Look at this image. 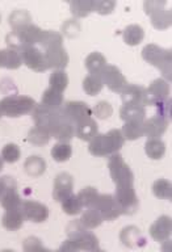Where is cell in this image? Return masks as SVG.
Listing matches in <instances>:
<instances>
[{
	"instance_id": "obj_1",
	"label": "cell",
	"mask_w": 172,
	"mask_h": 252,
	"mask_svg": "<svg viewBox=\"0 0 172 252\" xmlns=\"http://www.w3.org/2000/svg\"><path fill=\"white\" fill-rule=\"evenodd\" d=\"M108 168L112 180L116 184L114 200L120 206L121 214L132 216L138 210V201L136 188H134V175L118 153L109 155Z\"/></svg>"
},
{
	"instance_id": "obj_2",
	"label": "cell",
	"mask_w": 172,
	"mask_h": 252,
	"mask_svg": "<svg viewBox=\"0 0 172 252\" xmlns=\"http://www.w3.org/2000/svg\"><path fill=\"white\" fill-rule=\"evenodd\" d=\"M33 120L37 127L46 130L57 141L69 142L75 137V125L67 118L62 108L47 109L39 104L33 110Z\"/></svg>"
},
{
	"instance_id": "obj_3",
	"label": "cell",
	"mask_w": 172,
	"mask_h": 252,
	"mask_svg": "<svg viewBox=\"0 0 172 252\" xmlns=\"http://www.w3.org/2000/svg\"><path fill=\"white\" fill-rule=\"evenodd\" d=\"M69 239L63 242L59 251H100L98 236L87 230L80 220H71L67 224Z\"/></svg>"
},
{
	"instance_id": "obj_4",
	"label": "cell",
	"mask_w": 172,
	"mask_h": 252,
	"mask_svg": "<svg viewBox=\"0 0 172 252\" xmlns=\"http://www.w3.org/2000/svg\"><path fill=\"white\" fill-rule=\"evenodd\" d=\"M125 143V138L120 129H112L106 134H96L90 141L88 151L94 157H109L118 153Z\"/></svg>"
},
{
	"instance_id": "obj_5",
	"label": "cell",
	"mask_w": 172,
	"mask_h": 252,
	"mask_svg": "<svg viewBox=\"0 0 172 252\" xmlns=\"http://www.w3.org/2000/svg\"><path fill=\"white\" fill-rule=\"evenodd\" d=\"M142 58L147 63H150L151 66L159 68L163 75V78L167 79L169 82H171L172 79V51L167 50V49H162L158 45L154 43H149L142 49Z\"/></svg>"
},
{
	"instance_id": "obj_6",
	"label": "cell",
	"mask_w": 172,
	"mask_h": 252,
	"mask_svg": "<svg viewBox=\"0 0 172 252\" xmlns=\"http://www.w3.org/2000/svg\"><path fill=\"white\" fill-rule=\"evenodd\" d=\"M37 106L34 98L23 94H12L0 100V112L9 118H17L32 113Z\"/></svg>"
},
{
	"instance_id": "obj_7",
	"label": "cell",
	"mask_w": 172,
	"mask_h": 252,
	"mask_svg": "<svg viewBox=\"0 0 172 252\" xmlns=\"http://www.w3.org/2000/svg\"><path fill=\"white\" fill-rule=\"evenodd\" d=\"M166 1H145L146 15H150L151 25L158 31H165L171 27V9H166Z\"/></svg>"
},
{
	"instance_id": "obj_8",
	"label": "cell",
	"mask_w": 172,
	"mask_h": 252,
	"mask_svg": "<svg viewBox=\"0 0 172 252\" xmlns=\"http://www.w3.org/2000/svg\"><path fill=\"white\" fill-rule=\"evenodd\" d=\"M100 78L103 80V84L108 87L112 92H116V94H121L124 88L129 84L124 74L121 72V70L117 66H113V64H106L100 72Z\"/></svg>"
},
{
	"instance_id": "obj_9",
	"label": "cell",
	"mask_w": 172,
	"mask_h": 252,
	"mask_svg": "<svg viewBox=\"0 0 172 252\" xmlns=\"http://www.w3.org/2000/svg\"><path fill=\"white\" fill-rule=\"evenodd\" d=\"M20 54H21V59H23V64H25V66H27L28 68H31L32 71L43 72V71L49 70L46 59H45V54H43V50H41L38 47H24L23 50L20 51Z\"/></svg>"
},
{
	"instance_id": "obj_10",
	"label": "cell",
	"mask_w": 172,
	"mask_h": 252,
	"mask_svg": "<svg viewBox=\"0 0 172 252\" xmlns=\"http://www.w3.org/2000/svg\"><path fill=\"white\" fill-rule=\"evenodd\" d=\"M94 208L100 213L103 220H114L122 216L120 206L114 200L113 194H99L98 200L94 204Z\"/></svg>"
},
{
	"instance_id": "obj_11",
	"label": "cell",
	"mask_w": 172,
	"mask_h": 252,
	"mask_svg": "<svg viewBox=\"0 0 172 252\" xmlns=\"http://www.w3.org/2000/svg\"><path fill=\"white\" fill-rule=\"evenodd\" d=\"M171 87L165 79H155L154 82L146 88L145 104L143 105H157L158 102L163 101L170 97Z\"/></svg>"
},
{
	"instance_id": "obj_12",
	"label": "cell",
	"mask_w": 172,
	"mask_h": 252,
	"mask_svg": "<svg viewBox=\"0 0 172 252\" xmlns=\"http://www.w3.org/2000/svg\"><path fill=\"white\" fill-rule=\"evenodd\" d=\"M62 109L67 118L74 125H78L80 122L86 121V120L92 117V113H94L90 105L84 101H67L62 105Z\"/></svg>"
},
{
	"instance_id": "obj_13",
	"label": "cell",
	"mask_w": 172,
	"mask_h": 252,
	"mask_svg": "<svg viewBox=\"0 0 172 252\" xmlns=\"http://www.w3.org/2000/svg\"><path fill=\"white\" fill-rule=\"evenodd\" d=\"M21 210H23L25 220L34 222V223H42L49 217V209H47V206L45 204L38 202V201H21Z\"/></svg>"
},
{
	"instance_id": "obj_14",
	"label": "cell",
	"mask_w": 172,
	"mask_h": 252,
	"mask_svg": "<svg viewBox=\"0 0 172 252\" xmlns=\"http://www.w3.org/2000/svg\"><path fill=\"white\" fill-rule=\"evenodd\" d=\"M72 189H74V177L67 172L58 173L54 180L53 198L57 202H62L72 193Z\"/></svg>"
},
{
	"instance_id": "obj_15",
	"label": "cell",
	"mask_w": 172,
	"mask_h": 252,
	"mask_svg": "<svg viewBox=\"0 0 172 252\" xmlns=\"http://www.w3.org/2000/svg\"><path fill=\"white\" fill-rule=\"evenodd\" d=\"M172 232V220L169 216H161L151 226H150L149 234L155 242L163 243L171 238Z\"/></svg>"
},
{
	"instance_id": "obj_16",
	"label": "cell",
	"mask_w": 172,
	"mask_h": 252,
	"mask_svg": "<svg viewBox=\"0 0 172 252\" xmlns=\"http://www.w3.org/2000/svg\"><path fill=\"white\" fill-rule=\"evenodd\" d=\"M4 181H5V190H4L3 196L0 198V204L5 210L8 209H15L21 206V198L17 192V185L16 181L12 177L4 176Z\"/></svg>"
},
{
	"instance_id": "obj_17",
	"label": "cell",
	"mask_w": 172,
	"mask_h": 252,
	"mask_svg": "<svg viewBox=\"0 0 172 252\" xmlns=\"http://www.w3.org/2000/svg\"><path fill=\"white\" fill-rule=\"evenodd\" d=\"M45 59H46L47 67L54 70H65V67L69 64V54L63 46L50 47L43 50Z\"/></svg>"
},
{
	"instance_id": "obj_18",
	"label": "cell",
	"mask_w": 172,
	"mask_h": 252,
	"mask_svg": "<svg viewBox=\"0 0 172 252\" xmlns=\"http://www.w3.org/2000/svg\"><path fill=\"white\" fill-rule=\"evenodd\" d=\"M121 100L124 105H142L145 106L146 88L138 84H128L121 94Z\"/></svg>"
},
{
	"instance_id": "obj_19",
	"label": "cell",
	"mask_w": 172,
	"mask_h": 252,
	"mask_svg": "<svg viewBox=\"0 0 172 252\" xmlns=\"http://www.w3.org/2000/svg\"><path fill=\"white\" fill-rule=\"evenodd\" d=\"M170 121L159 116H154L143 122V135L151 139V138H161L166 133V130L169 129Z\"/></svg>"
},
{
	"instance_id": "obj_20",
	"label": "cell",
	"mask_w": 172,
	"mask_h": 252,
	"mask_svg": "<svg viewBox=\"0 0 172 252\" xmlns=\"http://www.w3.org/2000/svg\"><path fill=\"white\" fill-rule=\"evenodd\" d=\"M120 240L124 246L129 248H141L146 244L145 236L142 235L141 230L136 226H126L122 228Z\"/></svg>"
},
{
	"instance_id": "obj_21",
	"label": "cell",
	"mask_w": 172,
	"mask_h": 252,
	"mask_svg": "<svg viewBox=\"0 0 172 252\" xmlns=\"http://www.w3.org/2000/svg\"><path fill=\"white\" fill-rule=\"evenodd\" d=\"M17 33V35L21 39L24 47L27 46H35L38 45L39 41H41V37H42V29L34 24H28L25 27L20 28L17 31H13Z\"/></svg>"
},
{
	"instance_id": "obj_22",
	"label": "cell",
	"mask_w": 172,
	"mask_h": 252,
	"mask_svg": "<svg viewBox=\"0 0 172 252\" xmlns=\"http://www.w3.org/2000/svg\"><path fill=\"white\" fill-rule=\"evenodd\" d=\"M24 220H25V217H24V213L20 206V208L5 210L3 218H1V224L8 231H17L23 227Z\"/></svg>"
},
{
	"instance_id": "obj_23",
	"label": "cell",
	"mask_w": 172,
	"mask_h": 252,
	"mask_svg": "<svg viewBox=\"0 0 172 252\" xmlns=\"http://www.w3.org/2000/svg\"><path fill=\"white\" fill-rule=\"evenodd\" d=\"M98 133V122L95 121L92 117L86 120V121L80 122L78 125H75V137H78L80 141L90 142Z\"/></svg>"
},
{
	"instance_id": "obj_24",
	"label": "cell",
	"mask_w": 172,
	"mask_h": 252,
	"mask_svg": "<svg viewBox=\"0 0 172 252\" xmlns=\"http://www.w3.org/2000/svg\"><path fill=\"white\" fill-rule=\"evenodd\" d=\"M120 117L124 122H143L146 120L145 106L142 105H124L120 109Z\"/></svg>"
},
{
	"instance_id": "obj_25",
	"label": "cell",
	"mask_w": 172,
	"mask_h": 252,
	"mask_svg": "<svg viewBox=\"0 0 172 252\" xmlns=\"http://www.w3.org/2000/svg\"><path fill=\"white\" fill-rule=\"evenodd\" d=\"M143 37H145V31L141 25L138 24H132V25H128L125 28V31L122 33V38H124V42L129 46H137L143 41Z\"/></svg>"
},
{
	"instance_id": "obj_26",
	"label": "cell",
	"mask_w": 172,
	"mask_h": 252,
	"mask_svg": "<svg viewBox=\"0 0 172 252\" xmlns=\"http://www.w3.org/2000/svg\"><path fill=\"white\" fill-rule=\"evenodd\" d=\"M24 169L32 177L42 176L46 171V161L38 155H32L24 163Z\"/></svg>"
},
{
	"instance_id": "obj_27",
	"label": "cell",
	"mask_w": 172,
	"mask_h": 252,
	"mask_svg": "<svg viewBox=\"0 0 172 252\" xmlns=\"http://www.w3.org/2000/svg\"><path fill=\"white\" fill-rule=\"evenodd\" d=\"M63 94L58 91L53 90V88H47L42 94L41 97V105L47 108V109H59L63 105Z\"/></svg>"
},
{
	"instance_id": "obj_28",
	"label": "cell",
	"mask_w": 172,
	"mask_h": 252,
	"mask_svg": "<svg viewBox=\"0 0 172 252\" xmlns=\"http://www.w3.org/2000/svg\"><path fill=\"white\" fill-rule=\"evenodd\" d=\"M84 63H86V68L91 75H100L103 68L106 66V58L102 53L94 51L87 57Z\"/></svg>"
},
{
	"instance_id": "obj_29",
	"label": "cell",
	"mask_w": 172,
	"mask_h": 252,
	"mask_svg": "<svg viewBox=\"0 0 172 252\" xmlns=\"http://www.w3.org/2000/svg\"><path fill=\"white\" fill-rule=\"evenodd\" d=\"M145 153L147 157L153 160H159L165 157L166 154V145L161 138H151L146 142Z\"/></svg>"
},
{
	"instance_id": "obj_30",
	"label": "cell",
	"mask_w": 172,
	"mask_h": 252,
	"mask_svg": "<svg viewBox=\"0 0 172 252\" xmlns=\"http://www.w3.org/2000/svg\"><path fill=\"white\" fill-rule=\"evenodd\" d=\"M79 220H80V223H82L87 230H94V228L99 227V226L104 222V220H103V217L100 216V213H99L94 206L86 208L84 213L82 214V218Z\"/></svg>"
},
{
	"instance_id": "obj_31",
	"label": "cell",
	"mask_w": 172,
	"mask_h": 252,
	"mask_svg": "<svg viewBox=\"0 0 172 252\" xmlns=\"http://www.w3.org/2000/svg\"><path fill=\"white\" fill-rule=\"evenodd\" d=\"M143 122L132 121L124 124L121 131L125 141H136L143 137Z\"/></svg>"
},
{
	"instance_id": "obj_32",
	"label": "cell",
	"mask_w": 172,
	"mask_h": 252,
	"mask_svg": "<svg viewBox=\"0 0 172 252\" xmlns=\"http://www.w3.org/2000/svg\"><path fill=\"white\" fill-rule=\"evenodd\" d=\"M70 11L72 16L83 19L94 12V1L92 0H75L70 3Z\"/></svg>"
},
{
	"instance_id": "obj_33",
	"label": "cell",
	"mask_w": 172,
	"mask_h": 252,
	"mask_svg": "<svg viewBox=\"0 0 172 252\" xmlns=\"http://www.w3.org/2000/svg\"><path fill=\"white\" fill-rule=\"evenodd\" d=\"M72 155V147L69 142H58L51 149V158L58 163L67 161Z\"/></svg>"
},
{
	"instance_id": "obj_34",
	"label": "cell",
	"mask_w": 172,
	"mask_h": 252,
	"mask_svg": "<svg viewBox=\"0 0 172 252\" xmlns=\"http://www.w3.org/2000/svg\"><path fill=\"white\" fill-rule=\"evenodd\" d=\"M103 87V80L100 78V75H88L83 80V90L88 96H96L102 92Z\"/></svg>"
},
{
	"instance_id": "obj_35",
	"label": "cell",
	"mask_w": 172,
	"mask_h": 252,
	"mask_svg": "<svg viewBox=\"0 0 172 252\" xmlns=\"http://www.w3.org/2000/svg\"><path fill=\"white\" fill-rule=\"evenodd\" d=\"M39 46H42L43 50L50 49L55 46H63V37L61 33L54 31H43L41 41L38 43Z\"/></svg>"
},
{
	"instance_id": "obj_36",
	"label": "cell",
	"mask_w": 172,
	"mask_h": 252,
	"mask_svg": "<svg viewBox=\"0 0 172 252\" xmlns=\"http://www.w3.org/2000/svg\"><path fill=\"white\" fill-rule=\"evenodd\" d=\"M8 23L12 27V31H17L20 28L25 27L32 23V16L24 9H16L8 17Z\"/></svg>"
},
{
	"instance_id": "obj_37",
	"label": "cell",
	"mask_w": 172,
	"mask_h": 252,
	"mask_svg": "<svg viewBox=\"0 0 172 252\" xmlns=\"http://www.w3.org/2000/svg\"><path fill=\"white\" fill-rule=\"evenodd\" d=\"M153 193L154 196L161 200H169L172 198V185L171 181L166 179H158L153 184Z\"/></svg>"
},
{
	"instance_id": "obj_38",
	"label": "cell",
	"mask_w": 172,
	"mask_h": 252,
	"mask_svg": "<svg viewBox=\"0 0 172 252\" xmlns=\"http://www.w3.org/2000/svg\"><path fill=\"white\" fill-rule=\"evenodd\" d=\"M61 204H62L63 213H66L67 216H76V214H80L83 210V205L79 200L78 194L71 193L70 196L65 198Z\"/></svg>"
},
{
	"instance_id": "obj_39",
	"label": "cell",
	"mask_w": 172,
	"mask_h": 252,
	"mask_svg": "<svg viewBox=\"0 0 172 252\" xmlns=\"http://www.w3.org/2000/svg\"><path fill=\"white\" fill-rule=\"evenodd\" d=\"M49 84L50 88L58 91V92H65V90L69 86V76L65 72V70H54L53 74L49 78Z\"/></svg>"
},
{
	"instance_id": "obj_40",
	"label": "cell",
	"mask_w": 172,
	"mask_h": 252,
	"mask_svg": "<svg viewBox=\"0 0 172 252\" xmlns=\"http://www.w3.org/2000/svg\"><path fill=\"white\" fill-rule=\"evenodd\" d=\"M99 194L100 193L98 192L96 188H94V187H86V188H83L78 193V197L80 202H82L83 208H90V206H94V204L98 200Z\"/></svg>"
},
{
	"instance_id": "obj_41",
	"label": "cell",
	"mask_w": 172,
	"mask_h": 252,
	"mask_svg": "<svg viewBox=\"0 0 172 252\" xmlns=\"http://www.w3.org/2000/svg\"><path fill=\"white\" fill-rule=\"evenodd\" d=\"M50 138L51 137L49 135L46 130L37 127V126H34L33 129L29 130V133H28V141L37 146L46 145L47 142L50 141Z\"/></svg>"
},
{
	"instance_id": "obj_42",
	"label": "cell",
	"mask_w": 172,
	"mask_h": 252,
	"mask_svg": "<svg viewBox=\"0 0 172 252\" xmlns=\"http://www.w3.org/2000/svg\"><path fill=\"white\" fill-rule=\"evenodd\" d=\"M21 158V150L15 143H7L1 150V159L7 163H16Z\"/></svg>"
},
{
	"instance_id": "obj_43",
	"label": "cell",
	"mask_w": 172,
	"mask_h": 252,
	"mask_svg": "<svg viewBox=\"0 0 172 252\" xmlns=\"http://www.w3.org/2000/svg\"><path fill=\"white\" fill-rule=\"evenodd\" d=\"M4 50H5V64H4V67L8 70H17L23 64L21 54L17 50L8 49V47Z\"/></svg>"
},
{
	"instance_id": "obj_44",
	"label": "cell",
	"mask_w": 172,
	"mask_h": 252,
	"mask_svg": "<svg viewBox=\"0 0 172 252\" xmlns=\"http://www.w3.org/2000/svg\"><path fill=\"white\" fill-rule=\"evenodd\" d=\"M95 116L100 120H106L113 114V108L108 101H99L94 108Z\"/></svg>"
},
{
	"instance_id": "obj_45",
	"label": "cell",
	"mask_w": 172,
	"mask_h": 252,
	"mask_svg": "<svg viewBox=\"0 0 172 252\" xmlns=\"http://www.w3.org/2000/svg\"><path fill=\"white\" fill-rule=\"evenodd\" d=\"M116 7V1L112 0H95L94 12H98L99 15H109Z\"/></svg>"
},
{
	"instance_id": "obj_46",
	"label": "cell",
	"mask_w": 172,
	"mask_h": 252,
	"mask_svg": "<svg viewBox=\"0 0 172 252\" xmlns=\"http://www.w3.org/2000/svg\"><path fill=\"white\" fill-rule=\"evenodd\" d=\"M24 251L27 252H38V251H47V248L43 247L41 239H38L37 236H29L24 240L23 244Z\"/></svg>"
},
{
	"instance_id": "obj_47",
	"label": "cell",
	"mask_w": 172,
	"mask_h": 252,
	"mask_svg": "<svg viewBox=\"0 0 172 252\" xmlns=\"http://www.w3.org/2000/svg\"><path fill=\"white\" fill-rule=\"evenodd\" d=\"M62 32L63 34L69 37V38H74V37H76L79 34V32H80V24L74 19L66 20L65 24L62 25Z\"/></svg>"
},
{
	"instance_id": "obj_48",
	"label": "cell",
	"mask_w": 172,
	"mask_h": 252,
	"mask_svg": "<svg viewBox=\"0 0 172 252\" xmlns=\"http://www.w3.org/2000/svg\"><path fill=\"white\" fill-rule=\"evenodd\" d=\"M157 116L165 118L167 121H171V114H172V105H171V98H166L163 101L158 102L157 105Z\"/></svg>"
},
{
	"instance_id": "obj_49",
	"label": "cell",
	"mask_w": 172,
	"mask_h": 252,
	"mask_svg": "<svg viewBox=\"0 0 172 252\" xmlns=\"http://www.w3.org/2000/svg\"><path fill=\"white\" fill-rule=\"evenodd\" d=\"M5 64V50H0V67Z\"/></svg>"
},
{
	"instance_id": "obj_50",
	"label": "cell",
	"mask_w": 172,
	"mask_h": 252,
	"mask_svg": "<svg viewBox=\"0 0 172 252\" xmlns=\"http://www.w3.org/2000/svg\"><path fill=\"white\" fill-rule=\"evenodd\" d=\"M4 190H5V181H4V177L0 179V198L3 196Z\"/></svg>"
},
{
	"instance_id": "obj_51",
	"label": "cell",
	"mask_w": 172,
	"mask_h": 252,
	"mask_svg": "<svg viewBox=\"0 0 172 252\" xmlns=\"http://www.w3.org/2000/svg\"><path fill=\"white\" fill-rule=\"evenodd\" d=\"M3 159H1V157H0V172H1V169H3Z\"/></svg>"
},
{
	"instance_id": "obj_52",
	"label": "cell",
	"mask_w": 172,
	"mask_h": 252,
	"mask_svg": "<svg viewBox=\"0 0 172 252\" xmlns=\"http://www.w3.org/2000/svg\"><path fill=\"white\" fill-rule=\"evenodd\" d=\"M1 116H3V114H1V112H0V118H1Z\"/></svg>"
},
{
	"instance_id": "obj_53",
	"label": "cell",
	"mask_w": 172,
	"mask_h": 252,
	"mask_svg": "<svg viewBox=\"0 0 172 252\" xmlns=\"http://www.w3.org/2000/svg\"><path fill=\"white\" fill-rule=\"evenodd\" d=\"M0 21H1V16H0Z\"/></svg>"
}]
</instances>
